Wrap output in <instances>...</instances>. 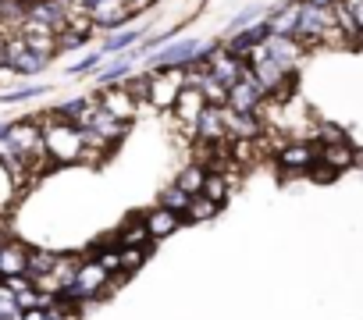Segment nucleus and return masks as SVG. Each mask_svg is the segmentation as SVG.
<instances>
[{
	"label": "nucleus",
	"instance_id": "ea45409f",
	"mask_svg": "<svg viewBox=\"0 0 363 320\" xmlns=\"http://www.w3.org/2000/svg\"><path fill=\"white\" fill-rule=\"evenodd\" d=\"M157 4H160V0H157Z\"/></svg>",
	"mask_w": 363,
	"mask_h": 320
},
{
	"label": "nucleus",
	"instance_id": "a211bd4d",
	"mask_svg": "<svg viewBox=\"0 0 363 320\" xmlns=\"http://www.w3.org/2000/svg\"><path fill=\"white\" fill-rule=\"evenodd\" d=\"M146 33H150L146 25H125V29H118V33H107V40H104L100 54H104V57L128 54L132 47H139V43H143V36H146Z\"/></svg>",
	"mask_w": 363,
	"mask_h": 320
},
{
	"label": "nucleus",
	"instance_id": "f3484780",
	"mask_svg": "<svg viewBox=\"0 0 363 320\" xmlns=\"http://www.w3.org/2000/svg\"><path fill=\"white\" fill-rule=\"evenodd\" d=\"M26 267H29V246H22L15 239L0 242V281L15 278V274H26Z\"/></svg>",
	"mask_w": 363,
	"mask_h": 320
},
{
	"label": "nucleus",
	"instance_id": "4468645a",
	"mask_svg": "<svg viewBox=\"0 0 363 320\" xmlns=\"http://www.w3.org/2000/svg\"><path fill=\"white\" fill-rule=\"evenodd\" d=\"M299 15H303V0H289V4L267 8V18H264V22H267L271 36H296Z\"/></svg>",
	"mask_w": 363,
	"mask_h": 320
},
{
	"label": "nucleus",
	"instance_id": "bb28decb",
	"mask_svg": "<svg viewBox=\"0 0 363 320\" xmlns=\"http://www.w3.org/2000/svg\"><path fill=\"white\" fill-rule=\"evenodd\" d=\"M150 249H153V246H125V249H121V274H125V278L135 274V270L146 263Z\"/></svg>",
	"mask_w": 363,
	"mask_h": 320
},
{
	"label": "nucleus",
	"instance_id": "c756f323",
	"mask_svg": "<svg viewBox=\"0 0 363 320\" xmlns=\"http://www.w3.org/2000/svg\"><path fill=\"white\" fill-rule=\"evenodd\" d=\"M43 93H47V86H43V82H29V86H22V89H8L4 96H0V103H26V100L43 96Z\"/></svg>",
	"mask_w": 363,
	"mask_h": 320
},
{
	"label": "nucleus",
	"instance_id": "9b49d317",
	"mask_svg": "<svg viewBox=\"0 0 363 320\" xmlns=\"http://www.w3.org/2000/svg\"><path fill=\"white\" fill-rule=\"evenodd\" d=\"M317 160H320V164H328L335 175H342V171H349V168L359 164V153L352 149L349 139H342V142H317Z\"/></svg>",
	"mask_w": 363,
	"mask_h": 320
},
{
	"label": "nucleus",
	"instance_id": "423d86ee",
	"mask_svg": "<svg viewBox=\"0 0 363 320\" xmlns=\"http://www.w3.org/2000/svg\"><path fill=\"white\" fill-rule=\"evenodd\" d=\"M264 107H267V93L253 79V72L228 89V110H235V114H260Z\"/></svg>",
	"mask_w": 363,
	"mask_h": 320
},
{
	"label": "nucleus",
	"instance_id": "f257e3e1",
	"mask_svg": "<svg viewBox=\"0 0 363 320\" xmlns=\"http://www.w3.org/2000/svg\"><path fill=\"white\" fill-rule=\"evenodd\" d=\"M40 128H43V149H47L54 168L86 164V142H82V128L79 125L61 121V118H54L47 110V114H40Z\"/></svg>",
	"mask_w": 363,
	"mask_h": 320
},
{
	"label": "nucleus",
	"instance_id": "412c9836",
	"mask_svg": "<svg viewBox=\"0 0 363 320\" xmlns=\"http://www.w3.org/2000/svg\"><path fill=\"white\" fill-rule=\"evenodd\" d=\"M114 246H118V249H125V246H153V239H150L143 217H128V221L114 232Z\"/></svg>",
	"mask_w": 363,
	"mask_h": 320
},
{
	"label": "nucleus",
	"instance_id": "4be33fe9",
	"mask_svg": "<svg viewBox=\"0 0 363 320\" xmlns=\"http://www.w3.org/2000/svg\"><path fill=\"white\" fill-rule=\"evenodd\" d=\"M218 214H221V207L200 193V196H193V200H189V207H186V210H182V221H186V224H207V221H214Z\"/></svg>",
	"mask_w": 363,
	"mask_h": 320
},
{
	"label": "nucleus",
	"instance_id": "39448f33",
	"mask_svg": "<svg viewBox=\"0 0 363 320\" xmlns=\"http://www.w3.org/2000/svg\"><path fill=\"white\" fill-rule=\"evenodd\" d=\"M274 164L278 171L285 175H299V171H310L317 164V142L310 139H289L274 149Z\"/></svg>",
	"mask_w": 363,
	"mask_h": 320
},
{
	"label": "nucleus",
	"instance_id": "e433bc0d",
	"mask_svg": "<svg viewBox=\"0 0 363 320\" xmlns=\"http://www.w3.org/2000/svg\"><path fill=\"white\" fill-rule=\"evenodd\" d=\"M72 4H75V8H89V4H93V0H72Z\"/></svg>",
	"mask_w": 363,
	"mask_h": 320
},
{
	"label": "nucleus",
	"instance_id": "6ab92c4d",
	"mask_svg": "<svg viewBox=\"0 0 363 320\" xmlns=\"http://www.w3.org/2000/svg\"><path fill=\"white\" fill-rule=\"evenodd\" d=\"M132 72H135V61H132L128 54H118V57H111L104 68H96L93 75H96V82H100V86H121Z\"/></svg>",
	"mask_w": 363,
	"mask_h": 320
},
{
	"label": "nucleus",
	"instance_id": "a878e982",
	"mask_svg": "<svg viewBox=\"0 0 363 320\" xmlns=\"http://www.w3.org/2000/svg\"><path fill=\"white\" fill-rule=\"evenodd\" d=\"M264 18H267V8H264V4H250V8H242V11L232 18L228 33H242V29H250V25L264 22Z\"/></svg>",
	"mask_w": 363,
	"mask_h": 320
},
{
	"label": "nucleus",
	"instance_id": "1a4fd4ad",
	"mask_svg": "<svg viewBox=\"0 0 363 320\" xmlns=\"http://www.w3.org/2000/svg\"><path fill=\"white\" fill-rule=\"evenodd\" d=\"M207 110V100H203V93L200 89H182L178 93V103L171 107V114H174V121L182 125V128H186L193 139H196V121H200V114Z\"/></svg>",
	"mask_w": 363,
	"mask_h": 320
},
{
	"label": "nucleus",
	"instance_id": "b1692460",
	"mask_svg": "<svg viewBox=\"0 0 363 320\" xmlns=\"http://www.w3.org/2000/svg\"><path fill=\"white\" fill-rule=\"evenodd\" d=\"M57 256H61V253L33 249V246H29V267H26V274L33 278V285H36V281H43V278H50V270L57 267Z\"/></svg>",
	"mask_w": 363,
	"mask_h": 320
},
{
	"label": "nucleus",
	"instance_id": "aec40b11",
	"mask_svg": "<svg viewBox=\"0 0 363 320\" xmlns=\"http://www.w3.org/2000/svg\"><path fill=\"white\" fill-rule=\"evenodd\" d=\"M232 189H235L232 168H225V171H207V182H203V196H207V200H214L218 207H225L228 196H232Z\"/></svg>",
	"mask_w": 363,
	"mask_h": 320
},
{
	"label": "nucleus",
	"instance_id": "7c9ffc66",
	"mask_svg": "<svg viewBox=\"0 0 363 320\" xmlns=\"http://www.w3.org/2000/svg\"><path fill=\"white\" fill-rule=\"evenodd\" d=\"M100 61H104V54H100V50H93V54H86L82 61H75V64L68 68V79H79V75H93V72L100 68Z\"/></svg>",
	"mask_w": 363,
	"mask_h": 320
},
{
	"label": "nucleus",
	"instance_id": "7ed1b4c3",
	"mask_svg": "<svg viewBox=\"0 0 363 320\" xmlns=\"http://www.w3.org/2000/svg\"><path fill=\"white\" fill-rule=\"evenodd\" d=\"M111 274L100 267V260L93 256V260H82L79 263V270H75V281L61 292V299H68V302H89V299H100L107 288H111Z\"/></svg>",
	"mask_w": 363,
	"mask_h": 320
},
{
	"label": "nucleus",
	"instance_id": "dca6fc26",
	"mask_svg": "<svg viewBox=\"0 0 363 320\" xmlns=\"http://www.w3.org/2000/svg\"><path fill=\"white\" fill-rule=\"evenodd\" d=\"M225 125H228V139H250L253 142V139H264V132H267L260 114H235L228 107H225Z\"/></svg>",
	"mask_w": 363,
	"mask_h": 320
},
{
	"label": "nucleus",
	"instance_id": "c85d7f7f",
	"mask_svg": "<svg viewBox=\"0 0 363 320\" xmlns=\"http://www.w3.org/2000/svg\"><path fill=\"white\" fill-rule=\"evenodd\" d=\"M121 86H125V89H128V93H132L139 103H146V100H150V72H132V75H128Z\"/></svg>",
	"mask_w": 363,
	"mask_h": 320
},
{
	"label": "nucleus",
	"instance_id": "5701e85b",
	"mask_svg": "<svg viewBox=\"0 0 363 320\" xmlns=\"http://www.w3.org/2000/svg\"><path fill=\"white\" fill-rule=\"evenodd\" d=\"M203 182H207V168L200 164V160H193V164H186V168L174 175V185L182 193H189V196H200L203 193Z\"/></svg>",
	"mask_w": 363,
	"mask_h": 320
},
{
	"label": "nucleus",
	"instance_id": "2eb2a0df",
	"mask_svg": "<svg viewBox=\"0 0 363 320\" xmlns=\"http://www.w3.org/2000/svg\"><path fill=\"white\" fill-rule=\"evenodd\" d=\"M143 224H146L150 239H153V242H160V239L174 235L186 221H182V214H178V210H167V207H160V203H157L153 210H146V214H143Z\"/></svg>",
	"mask_w": 363,
	"mask_h": 320
},
{
	"label": "nucleus",
	"instance_id": "393cba45",
	"mask_svg": "<svg viewBox=\"0 0 363 320\" xmlns=\"http://www.w3.org/2000/svg\"><path fill=\"white\" fill-rule=\"evenodd\" d=\"M200 93H203V100H207V107H228V86H221L211 72L203 75V82H200Z\"/></svg>",
	"mask_w": 363,
	"mask_h": 320
},
{
	"label": "nucleus",
	"instance_id": "0eeeda50",
	"mask_svg": "<svg viewBox=\"0 0 363 320\" xmlns=\"http://www.w3.org/2000/svg\"><path fill=\"white\" fill-rule=\"evenodd\" d=\"M86 11H89L93 25L104 29V33H118V29H125L135 18V11L125 4V0H93Z\"/></svg>",
	"mask_w": 363,
	"mask_h": 320
},
{
	"label": "nucleus",
	"instance_id": "6e6552de",
	"mask_svg": "<svg viewBox=\"0 0 363 320\" xmlns=\"http://www.w3.org/2000/svg\"><path fill=\"white\" fill-rule=\"evenodd\" d=\"M96 100H100V107H104L107 114H114V118L125 121V125L135 121V118H139V107H143L125 86H104V89L96 93Z\"/></svg>",
	"mask_w": 363,
	"mask_h": 320
},
{
	"label": "nucleus",
	"instance_id": "f704fd0d",
	"mask_svg": "<svg viewBox=\"0 0 363 320\" xmlns=\"http://www.w3.org/2000/svg\"><path fill=\"white\" fill-rule=\"evenodd\" d=\"M22 320H47V309L36 306V309H22Z\"/></svg>",
	"mask_w": 363,
	"mask_h": 320
},
{
	"label": "nucleus",
	"instance_id": "f8f14e48",
	"mask_svg": "<svg viewBox=\"0 0 363 320\" xmlns=\"http://www.w3.org/2000/svg\"><path fill=\"white\" fill-rule=\"evenodd\" d=\"M264 47H267V57H271L274 64H281L285 72H296L299 61H303V54H306V47H303L296 36H267Z\"/></svg>",
	"mask_w": 363,
	"mask_h": 320
},
{
	"label": "nucleus",
	"instance_id": "72a5a7b5",
	"mask_svg": "<svg viewBox=\"0 0 363 320\" xmlns=\"http://www.w3.org/2000/svg\"><path fill=\"white\" fill-rule=\"evenodd\" d=\"M306 175H310V178H313L317 185H328V182H335V178H338V175H335V171H331L328 164H320V160H317V164H313V168H310Z\"/></svg>",
	"mask_w": 363,
	"mask_h": 320
},
{
	"label": "nucleus",
	"instance_id": "cd10ccee",
	"mask_svg": "<svg viewBox=\"0 0 363 320\" xmlns=\"http://www.w3.org/2000/svg\"><path fill=\"white\" fill-rule=\"evenodd\" d=\"M189 200H193V196H189V193H182L174 182L160 189V207H167V210H178V214H182V210L189 207Z\"/></svg>",
	"mask_w": 363,
	"mask_h": 320
},
{
	"label": "nucleus",
	"instance_id": "f03ea898",
	"mask_svg": "<svg viewBox=\"0 0 363 320\" xmlns=\"http://www.w3.org/2000/svg\"><path fill=\"white\" fill-rule=\"evenodd\" d=\"M218 43L214 40H171L164 43L157 54L146 57V72H164V68H193V64H207L214 57Z\"/></svg>",
	"mask_w": 363,
	"mask_h": 320
},
{
	"label": "nucleus",
	"instance_id": "9d476101",
	"mask_svg": "<svg viewBox=\"0 0 363 320\" xmlns=\"http://www.w3.org/2000/svg\"><path fill=\"white\" fill-rule=\"evenodd\" d=\"M207 68H211V75L221 82V86H235L239 79H246L250 75V64L242 61V57H235V54H228L221 43H218V50H214V57L207 61Z\"/></svg>",
	"mask_w": 363,
	"mask_h": 320
},
{
	"label": "nucleus",
	"instance_id": "4c0bfd02",
	"mask_svg": "<svg viewBox=\"0 0 363 320\" xmlns=\"http://www.w3.org/2000/svg\"><path fill=\"white\" fill-rule=\"evenodd\" d=\"M4 292H8V288H4V281H0V295H4Z\"/></svg>",
	"mask_w": 363,
	"mask_h": 320
},
{
	"label": "nucleus",
	"instance_id": "20e7f679",
	"mask_svg": "<svg viewBox=\"0 0 363 320\" xmlns=\"http://www.w3.org/2000/svg\"><path fill=\"white\" fill-rule=\"evenodd\" d=\"M186 89V68H164V72H150V107L157 110H171L178 103V93Z\"/></svg>",
	"mask_w": 363,
	"mask_h": 320
},
{
	"label": "nucleus",
	"instance_id": "c9c22d12",
	"mask_svg": "<svg viewBox=\"0 0 363 320\" xmlns=\"http://www.w3.org/2000/svg\"><path fill=\"white\" fill-rule=\"evenodd\" d=\"M11 79H18V75H15L8 64H0V86H11Z\"/></svg>",
	"mask_w": 363,
	"mask_h": 320
},
{
	"label": "nucleus",
	"instance_id": "ddd939ff",
	"mask_svg": "<svg viewBox=\"0 0 363 320\" xmlns=\"http://www.w3.org/2000/svg\"><path fill=\"white\" fill-rule=\"evenodd\" d=\"M218 142H228L225 107H207L196 121V146H218Z\"/></svg>",
	"mask_w": 363,
	"mask_h": 320
},
{
	"label": "nucleus",
	"instance_id": "58836bf2",
	"mask_svg": "<svg viewBox=\"0 0 363 320\" xmlns=\"http://www.w3.org/2000/svg\"><path fill=\"white\" fill-rule=\"evenodd\" d=\"M0 320H8V316H4V313H0Z\"/></svg>",
	"mask_w": 363,
	"mask_h": 320
},
{
	"label": "nucleus",
	"instance_id": "473e14b6",
	"mask_svg": "<svg viewBox=\"0 0 363 320\" xmlns=\"http://www.w3.org/2000/svg\"><path fill=\"white\" fill-rule=\"evenodd\" d=\"M96 260H100V267H104L111 278H118V274H121V249H118V246L100 249V253H96Z\"/></svg>",
	"mask_w": 363,
	"mask_h": 320
},
{
	"label": "nucleus",
	"instance_id": "2f4dec72",
	"mask_svg": "<svg viewBox=\"0 0 363 320\" xmlns=\"http://www.w3.org/2000/svg\"><path fill=\"white\" fill-rule=\"evenodd\" d=\"M86 47H89V36H79V33H72V29L57 33V50H61V54H68V50H86Z\"/></svg>",
	"mask_w": 363,
	"mask_h": 320
}]
</instances>
